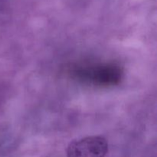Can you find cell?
<instances>
[{"mask_svg": "<svg viewBox=\"0 0 157 157\" xmlns=\"http://www.w3.org/2000/svg\"><path fill=\"white\" fill-rule=\"evenodd\" d=\"M72 73L83 81L100 86H113L119 84L123 72L115 64H104L93 66H79Z\"/></svg>", "mask_w": 157, "mask_h": 157, "instance_id": "6da1fadb", "label": "cell"}, {"mask_svg": "<svg viewBox=\"0 0 157 157\" xmlns=\"http://www.w3.org/2000/svg\"><path fill=\"white\" fill-rule=\"evenodd\" d=\"M108 151L107 140L92 136L75 140L67 149V157H104Z\"/></svg>", "mask_w": 157, "mask_h": 157, "instance_id": "7a4b0ae2", "label": "cell"}]
</instances>
